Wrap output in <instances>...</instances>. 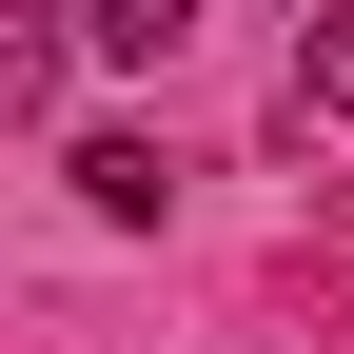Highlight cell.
I'll return each mask as SVG.
<instances>
[{"instance_id":"3","label":"cell","mask_w":354,"mask_h":354,"mask_svg":"<svg viewBox=\"0 0 354 354\" xmlns=\"http://www.w3.org/2000/svg\"><path fill=\"white\" fill-rule=\"evenodd\" d=\"M79 39H99V59H177V39H197V0H79Z\"/></svg>"},{"instance_id":"2","label":"cell","mask_w":354,"mask_h":354,"mask_svg":"<svg viewBox=\"0 0 354 354\" xmlns=\"http://www.w3.org/2000/svg\"><path fill=\"white\" fill-rule=\"evenodd\" d=\"M59 177H79V197H99V216H118V236H138V216L177 197V177H158V138H118V118H99V138H79Z\"/></svg>"},{"instance_id":"1","label":"cell","mask_w":354,"mask_h":354,"mask_svg":"<svg viewBox=\"0 0 354 354\" xmlns=\"http://www.w3.org/2000/svg\"><path fill=\"white\" fill-rule=\"evenodd\" d=\"M295 138H354V0L295 20Z\"/></svg>"}]
</instances>
